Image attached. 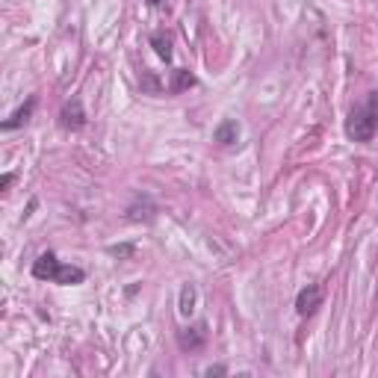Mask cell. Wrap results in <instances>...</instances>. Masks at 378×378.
<instances>
[{
	"label": "cell",
	"instance_id": "6da1fadb",
	"mask_svg": "<svg viewBox=\"0 0 378 378\" xmlns=\"http://www.w3.org/2000/svg\"><path fill=\"white\" fill-rule=\"evenodd\" d=\"M33 278H38V281H51V284H63V287H74V284H83L86 272L80 266H68L63 260H56L54 252H45V254H38V260L33 263Z\"/></svg>",
	"mask_w": 378,
	"mask_h": 378
},
{
	"label": "cell",
	"instance_id": "4fadbf2b",
	"mask_svg": "<svg viewBox=\"0 0 378 378\" xmlns=\"http://www.w3.org/2000/svg\"><path fill=\"white\" fill-rule=\"evenodd\" d=\"M148 3H154V6H160V3H163V0H148Z\"/></svg>",
	"mask_w": 378,
	"mask_h": 378
},
{
	"label": "cell",
	"instance_id": "52a82bcc",
	"mask_svg": "<svg viewBox=\"0 0 378 378\" xmlns=\"http://www.w3.org/2000/svg\"><path fill=\"white\" fill-rule=\"evenodd\" d=\"M33 107H36V98H30V101H27L21 109H15V113L3 122V131H15V127H21L27 118H30V113H33Z\"/></svg>",
	"mask_w": 378,
	"mask_h": 378
},
{
	"label": "cell",
	"instance_id": "7c38bea8",
	"mask_svg": "<svg viewBox=\"0 0 378 378\" xmlns=\"http://www.w3.org/2000/svg\"><path fill=\"white\" fill-rule=\"evenodd\" d=\"M227 370H225V366H207V370H204V375H225Z\"/></svg>",
	"mask_w": 378,
	"mask_h": 378
},
{
	"label": "cell",
	"instance_id": "ba28073f",
	"mask_svg": "<svg viewBox=\"0 0 378 378\" xmlns=\"http://www.w3.org/2000/svg\"><path fill=\"white\" fill-rule=\"evenodd\" d=\"M195 302H198L195 284H184V287H181V302H177V311H181L184 316H189V313L195 311Z\"/></svg>",
	"mask_w": 378,
	"mask_h": 378
},
{
	"label": "cell",
	"instance_id": "9c48e42d",
	"mask_svg": "<svg viewBox=\"0 0 378 378\" xmlns=\"http://www.w3.org/2000/svg\"><path fill=\"white\" fill-rule=\"evenodd\" d=\"M151 45H154L157 56H163L166 63L172 59V36H168V33H154L151 36Z\"/></svg>",
	"mask_w": 378,
	"mask_h": 378
},
{
	"label": "cell",
	"instance_id": "8992f818",
	"mask_svg": "<svg viewBox=\"0 0 378 378\" xmlns=\"http://www.w3.org/2000/svg\"><path fill=\"white\" fill-rule=\"evenodd\" d=\"M213 139L219 145H234L236 139H240V127H236V122H231V118H227V122H222L213 131Z\"/></svg>",
	"mask_w": 378,
	"mask_h": 378
},
{
	"label": "cell",
	"instance_id": "3957f363",
	"mask_svg": "<svg viewBox=\"0 0 378 378\" xmlns=\"http://www.w3.org/2000/svg\"><path fill=\"white\" fill-rule=\"evenodd\" d=\"M322 304V287L320 284H307L302 293L296 296V311L302 316H311L316 313V307Z\"/></svg>",
	"mask_w": 378,
	"mask_h": 378
},
{
	"label": "cell",
	"instance_id": "277c9868",
	"mask_svg": "<svg viewBox=\"0 0 378 378\" xmlns=\"http://www.w3.org/2000/svg\"><path fill=\"white\" fill-rule=\"evenodd\" d=\"M204 340H207V325L204 322H198V325H192V328H184L181 334H177V343H181V349H201L204 346Z\"/></svg>",
	"mask_w": 378,
	"mask_h": 378
},
{
	"label": "cell",
	"instance_id": "30bf717a",
	"mask_svg": "<svg viewBox=\"0 0 378 378\" xmlns=\"http://www.w3.org/2000/svg\"><path fill=\"white\" fill-rule=\"evenodd\" d=\"M195 83V77L192 74H186V71H177V80H175V92H181V89H186V86H192Z\"/></svg>",
	"mask_w": 378,
	"mask_h": 378
},
{
	"label": "cell",
	"instance_id": "5b68a950",
	"mask_svg": "<svg viewBox=\"0 0 378 378\" xmlns=\"http://www.w3.org/2000/svg\"><path fill=\"white\" fill-rule=\"evenodd\" d=\"M59 122H63V127H68V131H80V127L86 124V113H83V104L74 101L63 107V115H59Z\"/></svg>",
	"mask_w": 378,
	"mask_h": 378
},
{
	"label": "cell",
	"instance_id": "7a4b0ae2",
	"mask_svg": "<svg viewBox=\"0 0 378 378\" xmlns=\"http://www.w3.org/2000/svg\"><path fill=\"white\" fill-rule=\"evenodd\" d=\"M378 131V92L370 95V101L355 107L349 118H346V136L355 142H370Z\"/></svg>",
	"mask_w": 378,
	"mask_h": 378
},
{
	"label": "cell",
	"instance_id": "8fae6325",
	"mask_svg": "<svg viewBox=\"0 0 378 378\" xmlns=\"http://www.w3.org/2000/svg\"><path fill=\"white\" fill-rule=\"evenodd\" d=\"M12 181H15V175H3V177H0V189H3V192H6V189L12 186Z\"/></svg>",
	"mask_w": 378,
	"mask_h": 378
}]
</instances>
